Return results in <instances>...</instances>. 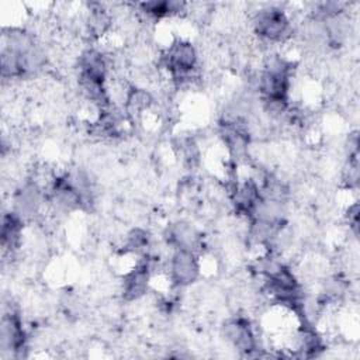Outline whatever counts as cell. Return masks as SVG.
<instances>
[{
    "label": "cell",
    "mask_w": 360,
    "mask_h": 360,
    "mask_svg": "<svg viewBox=\"0 0 360 360\" xmlns=\"http://www.w3.org/2000/svg\"><path fill=\"white\" fill-rule=\"evenodd\" d=\"M222 339L243 357L262 356L260 340L256 328L249 318L243 315H233L224 321L221 326Z\"/></svg>",
    "instance_id": "obj_4"
},
{
    "label": "cell",
    "mask_w": 360,
    "mask_h": 360,
    "mask_svg": "<svg viewBox=\"0 0 360 360\" xmlns=\"http://www.w3.org/2000/svg\"><path fill=\"white\" fill-rule=\"evenodd\" d=\"M25 221H22L15 212L11 210L6 211L1 218V248L3 255L13 256L22 243V232H24Z\"/></svg>",
    "instance_id": "obj_11"
},
{
    "label": "cell",
    "mask_w": 360,
    "mask_h": 360,
    "mask_svg": "<svg viewBox=\"0 0 360 360\" xmlns=\"http://www.w3.org/2000/svg\"><path fill=\"white\" fill-rule=\"evenodd\" d=\"M0 349L3 354L10 357H25L28 350V335L24 328L22 319L14 308L4 311L0 326Z\"/></svg>",
    "instance_id": "obj_7"
},
{
    "label": "cell",
    "mask_w": 360,
    "mask_h": 360,
    "mask_svg": "<svg viewBox=\"0 0 360 360\" xmlns=\"http://www.w3.org/2000/svg\"><path fill=\"white\" fill-rule=\"evenodd\" d=\"M345 221L349 226V231L353 233L354 238H357V235H359V202L357 201H353L346 208Z\"/></svg>",
    "instance_id": "obj_14"
},
{
    "label": "cell",
    "mask_w": 360,
    "mask_h": 360,
    "mask_svg": "<svg viewBox=\"0 0 360 360\" xmlns=\"http://www.w3.org/2000/svg\"><path fill=\"white\" fill-rule=\"evenodd\" d=\"M77 82H91L100 84H108L110 59L105 52L96 46L84 48L77 59Z\"/></svg>",
    "instance_id": "obj_10"
},
{
    "label": "cell",
    "mask_w": 360,
    "mask_h": 360,
    "mask_svg": "<svg viewBox=\"0 0 360 360\" xmlns=\"http://www.w3.org/2000/svg\"><path fill=\"white\" fill-rule=\"evenodd\" d=\"M294 62L280 53H270L263 60L256 79L262 103L288 104L292 87Z\"/></svg>",
    "instance_id": "obj_1"
},
{
    "label": "cell",
    "mask_w": 360,
    "mask_h": 360,
    "mask_svg": "<svg viewBox=\"0 0 360 360\" xmlns=\"http://www.w3.org/2000/svg\"><path fill=\"white\" fill-rule=\"evenodd\" d=\"M163 239L170 250L180 249L201 255L204 249L202 232L194 224L186 219H177L167 224L166 229L163 231Z\"/></svg>",
    "instance_id": "obj_9"
},
{
    "label": "cell",
    "mask_w": 360,
    "mask_h": 360,
    "mask_svg": "<svg viewBox=\"0 0 360 360\" xmlns=\"http://www.w3.org/2000/svg\"><path fill=\"white\" fill-rule=\"evenodd\" d=\"M46 207V187L37 180H25L11 195L10 210L15 212L22 221L28 222L42 214Z\"/></svg>",
    "instance_id": "obj_6"
},
{
    "label": "cell",
    "mask_w": 360,
    "mask_h": 360,
    "mask_svg": "<svg viewBox=\"0 0 360 360\" xmlns=\"http://www.w3.org/2000/svg\"><path fill=\"white\" fill-rule=\"evenodd\" d=\"M262 190L257 183V180L253 176H246L243 179L232 180L231 188H229V201L236 215L250 219L262 201Z\"/></svg>",
    "instance_id": "obj_8"
},
{
    "label": "cell",
    "mask_w": 360,
    "mask_h": 360,
    "mask_svg": "<svg viewBox=\"0 0 360 360\" xmlns=\"http://www.w3.org/2000/svg\"><path fill=\"white\" fill-rule=\"evenodd\" d=\"M111 25L112 17L110 11L100 3H90L84 17V30L90 39H100L111 30Z\"/></svg>",
    "instance_id": "obj_12"
},
{
    "label": "cell",
    "mask_w": 360,
    "mask_h": 360,
    "mask_svg": "<svg viewBox=\"0 0 360 360\" xmlns=\"http://www.w3.org/2000/svg\"><path fill=\"white\" fill-rule=\"evenodd\" d=\"M252 30L262 42L270 45L285 44L294 35V24L288 11L277 4L260 7L253 14Z\"/></svg>",
    "instance_id": "obj_3"
},
{
    "label": "cell",
    "mask_w": 360,
    "mask_h": 360,
    "mask_svg": "<svg viewBox=\"0 0 360 360\" xmlns=\"http://www.w3.org/2000/svg\"><path fill=\"white\" fill-rule=\"evenodd\" d=\"M176 153L181 159L183 165L188 167H194L201 158V152L197 141L193 136H180L176 142Z\"/></svg>",
    "instance_id": "obj_13"
},
{
    "label": "cell",
    "mask_w": 360,
    "mask_h": 360,
    "mask_svg": "<svg viewBox=\"0 0 360 360\" xmlns=\"http://www.w3.org/2000/svg\"><path fill=\"white\" fill-rule=\"evenodd\" d=\"M202 273L200 255L174 249L166 264V278L173 288H186L194 284Z\"/></svg>",
    "instance_id": "obj_5"
},
{
    "label": "cell",
    "mask_w": 360,
    "mask_h": 360,
    "mask_svg": "<svg viewBox=\"0 0 360 360\" xmlns=\"http://www.w3.org/2000/svg\"><path fill=\"white\" fill-rule=\"evenodd\" d=\"M159 65L176 87L191 86L201 77L198 49L186 38L170 41L160 53Z\"/></svg>",
    "instance_id": "obj_2"
}]
</instances>
